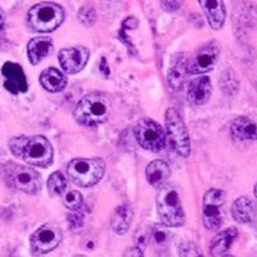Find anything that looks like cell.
Wrapping results in <instances>:
<instances>
[{
  "label": "cell",
  "instance_id": "obj_6",
  "mask_svg": "<svg viewBox=\"0 0 257 257\" xmlns=\"http://www.w3.org/2000/svg\"><path fill=\"white\" fill-rule=\"evenodd\" d=\"M3 175L7 183L15 189L27 193V194H36L40 192V174L30 167L15 164V162H7L3 166Z\"/></svg>",
  "mask_w": 257,
  "mask_h": 257
},
{
  "label": "cell",
  "instance_id": "obj_30",
  "mask_svg": "<svg viewBox=\"0 0 257 257\" xmlns=\"http://www.w3.org/2000/svg\"><path fill=\"white\" fill-rule=\"evenodd\" d=\"M179 254L180 256H202V251L192 242H184L179 245Z\"/></svg>",
  "mask_w": 257,
  "mask_h": 257
},
{
  "label": "cell",
  "instance_id": "obj_23",
  "mask_svg": "<svg viewBox=\"0 0 257 257\" xmlns=\"http://www.w3.org/2000/svg\"><path fill=\"white\" fill-rule=\"evenodd\" d=\"M231 216L239 224H248L254 216V206L247 197H239L231 205Z\"/></svg>",
  "mask_w": 257,
  "mask_h": 257
},
{
  "label": "cell",
  "instance_id": "obj_17",
  "mask_svg": "<svg viewBox=\"0 0 257 257\" xmlns=\"http://www.w3.org/2000/svg\"><path fill=\"white\" fill-rule=\"evenodd\" d=\"M147 180L153 188H160L164 187L167 183L171 175V170H170L169 165L162 160H155L147 166L146 170Z\"/></svg>",
  "mask_w": 257,
  "mask_h": 257
},
{
  "label": "cell",
  "instance_id": "obj_15",
  "mask_svg": "<svg viewBox=\"0 0 257 257\" xmlns=\"http://www.w3.org/2000/svg\"><path fill=\"white\" fill-rule=\"evenodd\" d=\"M198 3L207 18L211 29H221L225 24V18H226L224 0H198Z\"/></svg>",
  "mask_w": 257,
  "mask_h": 257
},
{
  "label": "cell",
  "instance_id": "obj_5",
  "mask_svg": "<svg viewBox=\"0 0 257 257\" xmlns=\"http://www.w3.org/2000/svg\"><path fill=\"white\" fill-rule=\"evenodd\" d=\"M64 21V11L61 6L43 2L32 7L27 13V25L32 31L52 32Z\"/></svg>",
  "mask_w": 257,
  "mask_h": 257
},
{
  "label": "cell",
  "instance_id": "obj_21",
  "mask_svg": "<svg viewBox=\"0 0 257 257\" xmlns=\"http://www.w3.org/2000/svg\"><path fill=\"white\" fill-rule=\"evenodd\" d=\"M40 84L45 90L50 93H58L67 86V77L57 68L50 67L41 72Z\"/></svg>",
  "mask_w": 257,
  "mask_h": 257
},
{
  "label": "cell",
  "instance_id": "obj_19",
  "mask_svg": "<svg viewBox=\"0 0 257 257\" xmlns=\"http://www.w3.org/2000/svg\"><path fill=\"white\" fill-rule=\"evenodd\" d=\"M53 50L52 39L48 36H39L29 41L27 45V56H29L31 64L40 63L44 58H47Z\"/></svg>",
  "mask_w": 257,
  "mask_h": 257
},
{
  "label": "cell",
  "instance_id": "obj_20",
  "mask_svg": "<svg viewBox=\"0 0 257 257\" xmlns=\"http://www.w3.org/2000/svg\"><path fill=\"white\" fill-rule=\"evenodd\" d=\"M133 217H134V212H133V207L128 203H122L114 208L111 216V226L114 233L121 234V235L125 234L130 229Z\"/></svg>",
  "mask_w": 257,
  "mask_h": 257
},
{
  "label": "cell",
  "instance_id": "obj_4",
  "mask_svg": "<svg viewBox=\"0 0 257 257\" xmlns=\"http://www.w3.org/2000/svg\"><path fill=\"white\" fill-rule=\"evenodd\" d=\"M105 164L100 158H75L68 164L67 175L73 184L89 188L102 180Z\"/></svg>",
  "mask_w": 257,
  "mask_h": 257
},
{
  "label": "cell",
  "instance_id": "obj_13",
  "mask_svg": "<svg viewBox=\"0 0 257 257\" xmlns=\"http://www.w3.org/2000/svg\"><path fill=\"white\" fill-rule=\"evenodd\" d=\"M2 73L4 76V88L12 94L26 93L29 89L26 75L20 64L13 62H7L2 67Z\"/></svg>",
  "mask_w": 257,
  "mask_h": 257
},
{
  "label": "cell",
  "instance_id": "obj_9",
  "mask_svg": "<svg viewBox=\"0 0 257 257\" xmlns=\"http://www.w3.org/2000/svg\"><path fill=\"white\" fill-rule=\"evenodd\" d=\"M225 193L221 189H210L206 192L202 203L203 224L207 230H217L224 221Z\"/></svg>",
  "mask_w": 257,
  "mask_h": 257
},
{
  "label": "cell",
  "instance_id": "obj_3",
  "mask_svg": "<svg viewBox=\"0 0 257 257\" xmlns=\"http://www.w3.org/2000/svg\"><path fill=\"white\" fill-rule=\"evenodd\" d=\"M157 212L166 226L180 228L185 222L181 198L175 185H164L157 194Z\"/></svg>",
  "mask_w": 257,
  "mask_h": 257
},
{
  "label": "cell",
  "instance_id": "obj_36",
  "mask_svg": "<svg viewBox=\"0 0 257 257\" xmlns=\"http://www.w3.org/2000/svg\"><path fill=\"white\" fill-rule=\"evenodd\" d=\"M254 197L257 198V183H256V185H254Z\"/></svg>",
  "mask_w": 257,
  "mask_h": 257
},
{
  "label": "cell",
  "instance_id": "obj_1",
  "mask_svg": "<svg viewBox=\"0 0 257 257\" xmlns=\"http://www.w3.org/2000/svg\"><path fill=\"white\" fill-rule=\"evenodd\" d=\"M9 148L16 158L26 161L32 166L48 167L53 162L52 144L41 135L13 138L9 142Z\"/></svg>",
  "mask_w": 257,
  "mask_h": 257
},
{
  "label": "cell",
  "instance_id": "obj_8",
  "mask_svg": "<svg viewBox=\"0 0 257 257\" xmlns=\"http://www.w3.org/2000/svg\"><path fill=\"white\" fill-rule=\"evenodd\" d=\"M165 123H166V133L170 144L173 146L178 155H180L181 157H188L190 153V141L180 114L174 108H169L165 114Z\"/></svg>",
  "mask_w": 257,
  "mask_h": 257
},
{
  "label": "cell",
  "instance_id": "obj_27",
  "mask_svg": "<svg viewBox=\"0 0 257 257\" xmlns=\"http://www.w3.org/2000/svg\"><path fill=\"white\" fill-rule=\"evenodd\" d=\"M63 205L70 211H76L82 207V196L77 190H67L63 193Z\"/></svg>",
  "mask_w": 257,
  "mask_h": 257
},
{
  "label": "cell",
  "instance_id": "obj_35",
  "mask_svg": "<svg viewBox=\"0 0 257 257\" xmlns=\"http://www.w3.org/2000/svg\"><path fill=\"white\" fill-rule=\"evenodd\" d=\"M4 27V16L3 13H2V11H0V31L3 30Z\"/></svg>",
  "mask_w": 257,
  "mask_h": 257
},
{
  "label": "cell",
  "instance_id": "obj_25",
  "mask_svg": "<svg viewBox=\"0 0 257 257\" xmlns=\"http://www.w3.org/2000/svg\"><path fill=\"white\" fill-rule=\"evenodd\" d=\"M66 188H67V180L61 171L53 173L48 179V189L52 196H61L66 192Z\"/></svg>",
  "mask_w": 257,
  "mask_h": 257
},
{
  "label": "cell",
  "instance_id": "obj_26",
  "mask_svg": "<svg viewBox=\"0 0 257 257\" xmlns=\"http://www.w3.org/2000/svg\"><path fill=\"white\" fill-rule=\"evenodd\" d=\"M220 85L222 86L225 93L229 94V95H234L238 91V88H239V81H238L235 72L233 70L225 71L222 73L221 79H220Z\"/></svg>",
  "mask_w": 257,
  "mask_h": 257
},
{
  "label": "cell",
  "instance_id": "obj_24",
  "mask_svg": "<svg viewBox=\"0 0 257 257\" xmlns=\"http://www.w3.org/2000/svg\"><path fill=\"white\" fill-rule=\"evenodd\" d=\"M171 239V234H170L169 229L166 228V225H155L151 229V240H152L153 245L157 248H165L167 247Z\"/></svg>",
  "mask_w": 257,
  "mask_h": 257
},
{
  "label": "cell",
  "instance_id": "obj_10",
  "mask_svg": "<svg viewBox=\"0 0 257 257\" xmlns=\"http://www.w3.org/2000/svg\"><path fill=\"white\" fill-rule=\"evenodd\" d=\"M62 240V230L56 224H45L31 235V251L34 254H45L57 248Z\"/></svg>",
  "mask_w": 257,
  "mask_h": 257
},
{
  "label": "cell",
  "instance_id": "obj_29",
  "mask_svg": "<svg viewBox=\"0 0 257 257\" xmlns=\"http://www.w3.org/2000/svg\"><path fill=\"white\" fill-rule=\"evenodd\" d=\"M79 20L81 21L85 26H93L96 21L95 11L91 7H82L79 11Z\"/></svg>",
  "mask_w": 257,
  "mask_h": 257
},
{
  "label": "cell",
  "instance_id": "obj_32",
  "mask_svg": "<svg viewBox=\"0 0 257 257\" xmlns=\"http://www.w3.org/2000/svg\"><path fill=\"white\" fill-rule=\"evenodd\" d=\"M161 3L167 12H175L179 8H181L184 0H161Z\"/></svg>",
  "mask_w": 257,
  "mask_h": 257
},
{
  "label": "cell",
  "instance_id": "obj_18",
  "mask_svg": "<svg viewBox=\"0 0 257 257\" xmlns=\"http://www.w3.org/2000/svg\"><path fill=\"white\" fill-rule=\"evenodd\" d=\"M187 64L184 53L176 54L173 58L171 66L169 68V73H167V82L173 90L178 91L183 89L185 73H187Z\"/></svg>",
  "mask_w": 257,
  "mask_h": 257
},
{
  "label": "cell",
  "instance_id": "obj_31",
  "mask_svg": "<svg viewBox=\"0 0 257 257\" xmlns=\"http://www.w3.org/2000/svg\"><path fill=\"white\" fill-rule=\"evenodd\" d=\"M68 221H70L71 228L72 229H79L81 228L84 224V216L80 213V210L72 211V213L68 215Z\"/></svg>",
  "mask_w": 257,
  "mask_h": 257
},
{
  "label": "cell",
  "instance_id": "obj_33",
  "mask_svg": "<svg viewBox=\"0 0 257 257\" xmlns=\"http://www.w3.org/2000/svg\"><path fill=\"white\" fill-rule=\"evenodd\" d=\"M123 256H143V251L134 245V247H133L130 251H127L126 253H123Z\"/></svg>",
  "mask_w": 257,
  "mask_h": 257
},
{
  "label": "cell",
  "instance_id": "obj_11",
  "mask_svg": "<svg viewBox=\"0 0 257 257\" xmlns=\"http://www.w3.org/2000/svg\"><path fill=\"white\" fill-rule=\"evenodd\" d=\"M220 56V47L216 41H211L203 45L196 56L187 64V72L190 75H199L212 70Z\"/></svg>",
  "mask_w": 257,
  "mask_h": 257
},
{
  "label": "cell",
  "instance_id": "obj_22",
  "mask_svg": "<svg viewBox=\"0 0 257 257\" xmlns=\"http://www.w3.org/2000/svg\"><path fill=\"white\" fill-rule=\"evenodd\" d=\"M237 237L238 230L237 228H234V226L222 230L221 233L217 234L216 237L212 239V243H211L210 245L211 254H212V256H221L225 252H228Z\"/></svg>",
  "mask_w": 257,
  "mask_h": 257
},
{
  "label": "cell",
  "instance_id": "obj_7",
  "mask_svg": "<svg viewBox=\"0 0 257 257\" xmlns=\"http://www.w3.org/2000/svg\"><path fill=\"white\" fill-rule=\"evenodd\" d=\"M135 138L142 148L151 152H161L166 146V134L152 118H141L134 127Z\"/></svg>",
  "mask_w": 257,
  "mask_h": 257
},
{
  "label": "cell",
  "instance_id": "obj_34",
  "mask_svg": "<svg viewBox=\"0 0 257 257\" xmlns=\"http://www.w3.org/2000/svg\"><path fill=\"white\" fill-rule=\"evenodd\" d=\"M105 67H107V66H105V58H102V62H100V71H103V73L107 76L109 72L108 71H105Z\"/></svg>",
  "mask_w": 257,
  "mask_h": 257
},
{
  "label": "cell",
  "instance_id": "obj_2",
  "mask_svg": "<svg viewBox=\"0 0 257 257\" xmlns=\"http://www.w3.org/2000/svg\"><path fill=\"white\" fill-rule=\"evenodd\" d=\"M111 113V100L108 95L100 91H94L84 95L79 100L75 109L73 117L80 125L94 127L108 120Z\"/></svg>",
  "mask_w": 257,
  "mask_h": 257
},
{
  "label": "cell",
  "instance_id": "obj_14",
  "mask_svg": "<svg viewBox=\"0 0 257 257\" xmlns=\"http://www.w3.org/2000/svg\"><path fill=\"white\" fill-rule=\"evenodd\" d=\"M230 135L237 141H257V116H239L230 123Z\"/></svg>",
  "mask_w": 257,
  "mask_h": 257
},
{
  "label": "cell",
  "instance_id": "obj_12",
  "mask_svg": "<svg viewBox=\"0 0 257 257\" xmlns=\"http://www.w3.org/2000/svg\"><path fill=\"white\" fill-rule=\"evenodd\" d=\"M90 57V52L85 47H71L61 49L58 54L59 63L64 72L73 75L84 70Z\"/></svg>",
  "mask_w": 257,
  "mask_h": 257
},
{
  "label": "cell",
  "instance_id": "obj_16",
  "mask_svg": "<svg viewBox=\"0 0 257 257\" xmlns=\"http://www.w3.org/2000/svg\"><path fill=\"white\" fill-rule=\"evenodd\" d=\"M212 93V84L208 76L197 77L188 86V100L193 105H202L208 102Z\"/></svg>",
  "mask_w": 257,
  "mask_h": 257
},
{
  "label": "cell",
  "instance_id": "obj_28",
  "mask_svg": "<svg viewBox=\"0 0 257 257\" xmlns=\"http://www.w3.org/2000/svg\"><path fill=\"white\" fill-rule=\"evenodd\" d=\"M149 240H151V230H149L147 226L138 228L134 234L135 247H138V248H141L142 251H144V249L147 248V245H148Z\"/></svg>",
  "mask_w": 257,
  "mask_h": 257
}]
</instances>
